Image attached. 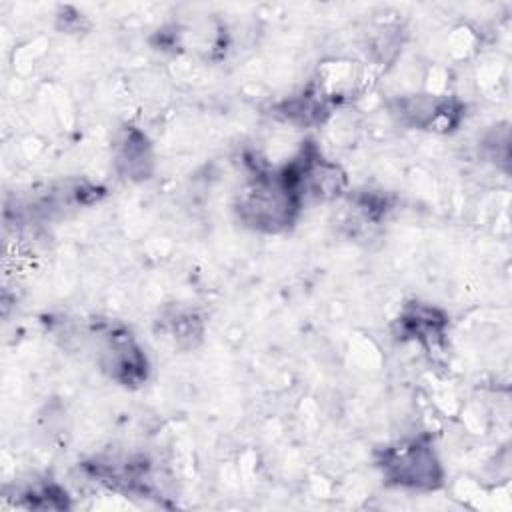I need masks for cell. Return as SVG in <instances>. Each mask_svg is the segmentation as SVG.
Returning <instances> with one entry per match:
<instances>
[{
  "mask_svg": "<svg viewBox=\"0 0 512 512\" xmlns=\"http://www.w3.org/2000/svg\"><path fill=\"white\" fill-rule=\"evenodd\" d=\"M400 324L408 336L418 340H428L432 338V334L434 336L442 334L444 318L434 308L416 306L400 318Z\"/></svg>",
  "mask_w": 512,
  "mask_h": 512,
  "instance_id": "4",
  "label": "cell"
},
{
  "mask_svg": "<svg viewBox=\"0 0 512 512\" xmlns=\"http://www.w3.org/2000/svg\"><path fill=\"white\" fill-rule=\"evenodd\" d=\"M144 138L138 134V132H132L128 134L126 142H124V148L118 156V162L126 166V174H136V176H144L146 174V168L144 164L148 162V150L144 146ZM146 178V176H144Z\"/></svg>",
  "mask_w": 512,
  "mask_h": 512,
  "instance_id": "5",
  "label": "cell"
},
{
  "mask_svg": "<svg viewBox=\"0 0 512 512\" xmlns=\"http://www.w3.org/2000/svg\"><path fill=\"white\" fill-rule=\"evenodd\" d=\"M378 466L382 468L384 476L398 486L432 490L442 482L440 462L436 460L430 444L422 440H410L384 448Z\"/></svg>",
  "mask_w": 512,
  "mask_h": 512,
  "instance_id": "2",
  "label": "cell"
},
{
  "mask_svg": "<svg viewBox=\"0 0 512 512\" xmlns=\"http://www.w3.org/2000/svg\"><path fill=\"white\" fill-rule=\"evenodd\" d=\"M100 362L110 378L122 382L124 386H134L146 380V356L126 332H108Z\"/></svg>",
  "mask_w": 512,
  "mask_h": 512,
  "instance_id": "3",
  "label": "cell"
},
{
  "mask_svg": "<svg viewBox=\"0 0 512 512\" xmlns=\"http://www.w3.org/2000/svg\"><path fill=\"white\" fill-rule=\"evenodd\" d=\"M304 198L300 166L298 160H292L276 172L258 174L242 192L238 214L252 228L280 232L294 222Z\"/></svg>",
  "mask_w": 512,
  "mask_h": 512,
  "instance_id": "1",
  "label": "cell"
}]
</instances>
